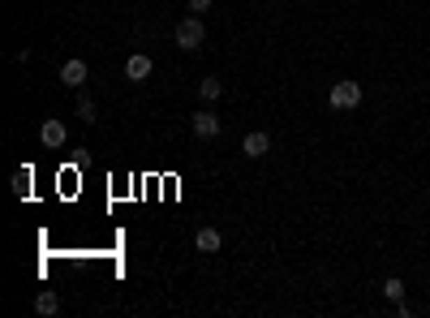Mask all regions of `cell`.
I'll return each instance as SVG.
<instances>
[{
  "mask_svg": "<svg viewBox=\"0 0 430 318\" xmlns=\"http://www.w3.org/2000/svg\"><path fill=\"white\" fill-rule=\"evenodd\" d=\"M39 142L43 146H52V151H56V146H65L69 142V129H65V120H43V125H39Z\"/></svg>",
  "mask_w": 430,
  "mask_h": 318,
  "instance_id": "obj_5",
  "label": "cell"
},
{
  "mask_svg": "<svg viewBox=\"0 0 430 318\" xmlns=\"http://www.w3.org/2000/svg\"><path fill=\"white\" fill-rule=\"evenodd\" d=\"M202 39H207V26H202L198 13H190V17L176 22V47H181V52H194V47H202Z\"/></svg>",
  "mask_w": 430,
  "mask_h": 318,
  "instance_id": "obj_1",
  "label": "cell"
},
{
  "mask_svg": "<svg viewBox=\"0 0 430 318\" xmlns=\"http://www.w3.org/2000/svg\"><path fill=\"white\" fill-rule=\"evenodd\" d=\"M190 129H194V138H202V142H211V138H220V116H215V112H194V120H190Z\"/></svg>",
  "mask_w": 430,
  "mask_h": 318,
  "instance_id": "obj_4",
  "label": "cell"
},
{
  "mask_svg": "<svg viewBox=\"0 0 430 318\" xmlns=\"http://www.w3.org/2000/svg\"><path fill=\"white\" fill-rule=\"evenodd\" d=\"M327 104H332L336 112H353L362 104V82H336L332 90H327Z\"/></svg>",
  "mask_w": 430,
  "mask_h": 318,
  "instance_id": "obj_2",
  "label": "cell"
},
{
  "mask_svg": "<svg viewBox=\"0 0 430 318\" xmlns=\"http://www.w3.org/2000/svg\"><path fill=\"white\" fill-rule=\"evenodd\" d=\"M207 9H211V0H190V13H198V17H202Z\"/></svg>",
  "mask_w": 430,
  "mask_h": 318,
  "instance_id": "obj_14",
  "label": "cell"
},
{
  "mask_svg": "<svg viewBox=\"0 0 430 318\" xmlns=\"http://www.w3.org/2000/svg\"><path fill=\"white\" fill-rule=\"evenodd\" d=\"M78 116L86 120V125H95V100L91 95H78Z\"/></svg>",
  "mask_w": 430,
  "mask_h": 318,
  "instance_id": "obj_13",
  "label": "cell"
},
{
  "mask_svg": "<svg viewBox=\"0 0 430 318\" xmlns=\"http://www.w3.org/2000/svg\"><path fill=\"white\" fill-rule=\"evenodd\" d=\"M267 151H271V134H267V129H254V134L241 138V155H245V159H263Z\"/></svg>",
  "mask_w": 430,
  "mask_h": 318,
  "instance_id": "obj_3",
  "label": "cell"
},
{
  "mask_svg": "<svg viewBox=\"0 0 430 318\" xmlns=\"http://www.w3.org/2000/svg\"><path fill=\"white\" fill-rule=\"evenodd\" d=\"M194 246H198L202 254H215V250H220V232H215V228H198V232H194Z\"/></svg>",
  "mask_w": 430,
  "mask_h": 318,
  "instance_id": "obj_9",
  "label": "cell"
},
{
  "mask_svg": "<svg viewBox=\"0 0 430 318\" xmlns=\"http://www.w3.org/2000/svg\"><path fill=\"white\" fill-rule=\"evenodd\" d=\"M383 297H387V301H404V280H396V276L383 280Z\"/></svg>",
  "mask_w": 430,
  "mask_h": 318,
  "instance_id": "obj_12",
  "label": "cell"
},
{
  "mask_svg": "<svg viewBox=\"0 0 430 318\" xmlns=\"http://www.w3.org/2000/svg\"><path fill=\"white\" fill-rule=\"evenodd\" d=\"M35 310H39L43 318H52V314H61V297H56L52 288H43L39 297H35Z\"/></svg>",
  "mask_w": 430,
  "mask_h": 318,
  "instance_id": "obj_8",
  "label": "cell"
},
{
  "mask_svg": "<svg viewBox=\"0 0 430 318\" xmlns=\"http://www.w3.org/2000/svg\"><path fill=\"white\" fill-rule=\"evenodd\" d=\"M31 181H35L31 168H17V173H13V193H17V198H31Z\"/></svg>",
  "mask_w": 430,
  "mask_h": 318,
  "instance_id": "obj_10",
  "label": "cell"
},
{
  "mask_svg": "<svg viewBox=\"0 0 430 318\" xmlns=\"http://www.w3.org/2000/svg\"><path fill=\"white\" fill-rule=\"evenodd\" d=\"M61 82L78 90V86L86 82V61H78V56H73V61H65V65H61Z\"/></svg>",
  "mask_w": 430,
  "mask_h": 318,
  "instance_id": "obj_6",
  "label": "cell"
},
{
  "mask_svg": "<svg viewBox=\"0 0 430 318\" xmlns=\"http://www.w3.org/2000/svg\"><path fill=\"white\" fill-rule=\"evenodd\" d=\"M125 78H130V82H146V78H151V56L134 52L130 61H125Z\"/></svg>",
  "mask_w": 430,
  "mask_h": 318,
  "instance_id": "obj_7",
  "label": "cell"
},
{
  "mask_svg": "<svg viewBox=\"0 0 430 318\" xmlns=\"http://www.w3.org/2000/svg\"><path fill=\"white\" fill-rule=\"evenodd\" d=\"M198 95H202V100H207V104H215V100H220V95H224V86H220V78H202V82H198Z\"/></svg>",
  "mask_w": 430,
  "mask_h": 318,
  "instance_id": "obj_11",
  "label": "cell"
}]
</instances>
